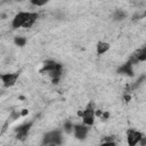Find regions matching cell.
Here are the masks:
<instances>
[{
    "instance_id": "21",
    "label": "cell",
    "mask_w": 146,
    "mask_h": 146,
    "mask_svg": "<svg viewBox=\"0 0 146 146\" xmlns=\"http://www.w3.org/2000/svg\"><path fill=\"white\" fill-rule=\"evenodd\" d=\"M139 145H141V146H145L146 145V136H143V138L139 141Z\"/></svg>"
},
{
    "instance_id": "1",
    "label": "cell",
    "mask_w": 146,
    "mask_h": 146,
    "mask_svg": "<svg viewBox=\"0 0 146 146\" xmlns=\"http://www.w3.org/2000/svg\"><path fill=\"white\" fill-rule=\"evenodd\" d=\"M38 18H39V14L35 11H18L11 21V29L13 30H17L21 27L31 29Z\"/></svg>"
},
{
    "instance_id": "7",
    "label": "cell",
    "mask_w": 146,
    "mask_h": 146,
    "mask_svg": "<svg viewBox=\"0 0 146 146\" xmlns=\"http://www.w3.org/2000/svg\"><path fill=\"white\" fill-rule=\"evenodd\" d=\"M57 70H63L62 64H59L58 62H56L54 59H46L42 63V67L40 68V72L49 74V73H51L54 71H57Z\"/></svg>"
},
{
    "instance_id": "19",
    "label": "cell",
    "mask_w": 146,
    "mask_h": 146,
    "mask_svg": "<svg viewBox=\"0 0 146 146\" xmlns=\"http://www.w3.org/2000/svg\"><path fill=\"white\" fill-rule=\"evenodd\" d=\"M27 114H29V110H27V108H23V110L21 111V115H22V116H26Z\"/></svg>"
},
{
    "instance_id": "18",
    "label": "cell",
    "mask_w": 146,
    "mask_h": 146,
    "mask_svg": "<svg viewBox=\"0 0 146 146\" xmlns=\"http://www.w3.org/2000/svg\"><path fill=\"white\" fill-rule=\"evenodd\" d=\"M130 100H131V95L128 94V92H125V94L123 95V102H124V103H129Z\"/></svg>"
},
{
    "instance_id": "23",
    "label": "cell",
    "mask_w": 146,
    "mask_h": 146,
    "mask_svg": "<svg viewBox=\"0 0 146 146\" xmlns=\"http://www.w3.org/2000/svg\"><path fill=\"white\" fill-rule=\"evenodd\" d=\"M16 1H22V0H16Z\"/></svg>"
},
{
    "instance_id": "12",
    "label": "cell",
    "mask_w": 146,
    "mask_h": 146,
    "mask_svg": "<svg viewBox=\"0 0 146 146\" xmlns=\"http://www.w3.org/2000/svg\"><path fill=\"white\" fill-rule=\"evenodd\" d=\"M135 62H146V46H144L136 55H135V59H132Z\"/></svg>"
},
{
    "instance_id": "2",
    "label": "cell",
    "mask_w": 146,
    "mask_h": 146,
    "mask_svg": "<svg viewBox=\"0 0 146 146\" xmlns=\"http://www.w3.org/2000/svg\"><path fill=\"white\" fill-rule=\"evenodd\" d=\"M95 111H96L95 104L92 102H89L83 110L78 111V116L82 119V123H84L89 127H92L95 124V120H96Z\"/></svg>"
},
{
    "instance_id": "20",
    "label": "cell",
    "mask_w": 146,
    "mask_h": 146,
    "mask_svg": "<svg viewBox=\"0 0 146 146\" xmlns=\"http://www.w3.org/2000/svg\"><path fill=\"white\" fill-rule=\"evenodd\" d=\"M103 112H104V111H102V110H96V111H95L96 117H100V116H102V114H103Z\"/></svg>"
},
{
    "instance_id": "3",
    "label": "cell",
    "mask_w": 146,
    "mask_h": 146,
    "mask_svg": "<svg viewBox=\"0 0 146 146\" xmlns=\"http://www.w3.org/2000/svg\"><path fill=\"white\" fill-rule=\"evenodd\" d=\"M42 145H62L63 144V131L60 129H54L46 132L42 136Z\"/></svg>"
},
{
    "instance_id": "22",
    "label": "cell",
    "mask_w": 146,
    "mask_h": 146,
    "mask_svg": "<svg viewBox=\"0 0 146 146\" xmlns=\"http://www.w3.org/2000/svg\"><path fill=\"white\" fill-rule=\"evenodd\" d=\"M144 16H146V10H145V13H144Z\"/></svg>"
},
{
    "instance_id": "9",
    "label": "cell",
    "mask_w": 146,
    "mask_h": 146,
    "mask_svg": "<svg viewBox=\"0 0 146 146\" xmlns=\"http://www.w3.org/2000/svg\"><path fill=\"white\" fill-rule=\"evenodd\" d=\"M116 72H117L119 74H121V75L129 76V78H133V76H135V71H133V62H132V59H130V60H128V62L121 64V65L117 67Z\"/></svg>"
},
{
    "instance_id": "13",
    "label": "cell",
    "mask_w": 146,
    "mask_h": 146,
    "mask_svg": "<svg viewBox=\"0 0 146 146\" xmlns=\"http://www.w3.org/2000/svg\"><path fill=\"white\" fill-rule=\"evenodd\" d=\"M73 129H74V123L71 120H66L63 124V131L66 132L67 135L73 133Z\"/></svg>"
},
{
    "instance_id": "5",
    "label": "cell",
    "mask_w": 146,
    "mask_h": 146,
    "mask_svg": "<svg viewBox=\"0 0 146 146\" xmlns=\"http://www.w3.org/2000/svg\"><path fill=\"white\" fill-rule=\"evenodd\" d=\"M21 75V71H17V72H11V73H3L0 75V79H1V82L3 84V87L6 88H10V87H14L16 83H17V80Z\"/></svg>"
},
{
    "instance_id": "17",
    "label": "cell",
    "mask_w": 146,
    "mask_h": 146,
    "mask_svg": "<svg viewBox=\"0 0 146 146\" xmlns=\"http://www.w3.org/2000/svg\"><path fill=\"white\" fill-rule=\"evenodd\" d=\"M110 115H111V114H110V112L104 111V112H103V114H102V116H100L99 119H102L103 121H106V120H108V119H110Z\"/></svg>"
},
{
    "instance_id": "14",
    "label": "cell",
    "mask_w": 146,
    "mask_h": 146,
    "mask_svg": "<svg viewBox=\"0 0 146 146\" xmlns=\"http://www.w3.org/2000/svg\"><path fill=\"white\" fill-rule=\"evenodd\" d=\"M14 43H15V46H17L19 48H23L27 43V39L25 36H22V35H16L14 38Z\"/></svg>"
},
{
    "instance_id": "10",
    "label": "cell",
    "mask_w": 146,
    "mask_h": 146,
    "mask_svg": "<svg viewBox=\"0 0 146 146\" xmlns=\"http://www.w3.org/2000/svg\"><path fill=\"white\" fill-rule=\"evenodd\" d=\"M110 49H111L110 42H106V41H98L97 44H96V52H97V55H99V56L106 54Z\"/></svg>"
},
{
    "instance_id": "15",
    "label": "cell",
    "mask_w": 146,
    "mask_h": 146,
    "mask_svg": "<svg viewBox=\"0 0 146 146\" xmlns=\"http://www.w3.org/2000/svg\"><path fill=\"white\" fill-rule=\"evenodd\" d=\"M102 145H105V146H115L116 145V141L114 140V137L113 136H105L104 139L102 140Z\"/></svg>"
},
{
    "instance_id": "4",
    "label": "cell",
    "mask_w": 146,
    "mask_h": 146,
    "mask_svg": "<svg viewBox=\"0 0 146 146\" xmlns=\"http://www.w3.org/2000/svg\"><path fill=\"white\" fill-rule=\"evenodd\" d=\"M33 123H34V120H31V121H26V122H24V123H21V124L17 125V127H15L14 131H15V137H16V139L24 141V140L27 138V136H29V133H30V130H31Z\"/></svg>"
},
{
    "instance_id": "8",
    "label": "cell",
    "mask_w": 146,
    "mask_h": 146,
    "mask_svg": "<svg viewBox=\"0 0 146 146\" xmlns=\"http://www.w3.org/2000/svg\"><path fill=\"white\" fill-rule=\"evenodd\" d=\"M143 136H144V133L139 130L128 129V131H127V143H128V145L129 146H136L137 144H139Z\"/></svg>"
},
{
    "instance_id": "11",
    "label": "cell",
    "mask_w": 146,
    "mask_h": 146,
    "mask_svg": "<svg viewBox=\"0 0 146 146\" xmlns=\"http://www.w3.org/2000/svg\"><path fill=\"white\" fill-rule=\"evenodd\" d=\"M125 18H127V11H124V10L121 9V8L115 9V10L113 11V14H112V19H113L114 22H122V21H124Z\"/></svg>"
},
{
    "instance_id": "16",
    "label": "cell",
    "mask_w": 146,
    "mask_h": 146,
    "mask_svg": "<svg viewBox=\"0 0 146 146\" xmlns=\"http://www.w3.org/2000/svg\"><path fill=\"white\" fill-rule=\"evenodd\" d=\"M50 0H30V3L34 7H43L46 6Z\"/></svg>"
},
{
    "instance_id": "6",
    "label": "cell",
    "mask_w": 146,
    "mask_h": 146,
    "mask_svg": "<svg viewBox=\"0 0 146 146\" xmlns=\"http://www.w3.org/2000/svg\"><path fill=\"white\" fill-rule=\"evenodd\" d=\"M90 127L84 124V123H74V129H73V136L78 140H84L89 133Z\"/></svg>"
}]
</instances>
